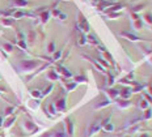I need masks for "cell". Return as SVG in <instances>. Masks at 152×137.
Listing matches in <instances>:
<instances>
[{"mask_svg":"<svg viewBox=\"0 0 152 137\" xmlns=\"http://www.w3.org/2000/svg\"><path fill=\"white\" fill-rule=\"evenodd\" d=\"M0 124H1V119H0Z\"/></svg>","mask_w":152,"mask_h":137,"instance_id":"cell-1","label":"cell"}]
</instances>
